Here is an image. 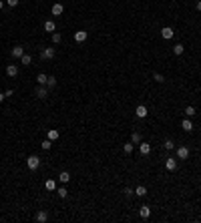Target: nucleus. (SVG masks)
I'll return each mask as SVG.
<instances>
[{
	"label": "nucleus",
	"instance_id": "f257e3e1",
	"mask_svg": "<svg viewBox=\"0 0 201 223\" xmlns=\"http://www.w3.org/2000/svg\"><path fill=\"white\" fill-rule=\"evenodd\" d=\"M26 167H28L30 171H36L38 167H40V159H38L36 155H30V157L26 159Z\"/></svg>",
	"mask_w": 201,
	"mask_h": 223
},
{
	"label": "nucleus",
	"instance_id": "f03ea898",
	"mask_svg": "<svg viewBox=\"0 0 201 223\" xmlns=\"http://www.w3.org/2000/svg\"><path fill=\"white\" fill-rule=\"evenodd\" d=\"M161 36H163L165 40H171V38L175 36V30L171 26H163V28H161Z\"/></svg>",
	"mask_w": 201,
	"mask_h": 223
},
{
	"label": "nucleus",
	"instance_id": "7ed1b4c3",
	"mask_svg": "<svg viewBox=\"0 0 201 223\" xmlns=\"http://www.w3.org/2000/svg\"><path fill=\"white\" fill-rule=\"evenodd\" d=\"M54 54H57V50H54L53 46H50V48H44V50H42V52H40V57L44 58V61H50V58H54Z\"/></svg>",
	"mask_w": 201,
	"mask_h": 223
},
{
	"label": "nucleus",
	"instance_id": "20e7f679",
	"mask_svg": "<svg viewBox=\"0 0 201 223\" xmlns=\"http://www.w3.org/2000/svg\"><path fill=\"white\" fill-rule=\"evenodd\" d=\"M135 115H137V117H139V119H145V117H147V115H149V109H147V107H145V105H139V107H137V109H135Z\"/></svg>",
	"mask_w": 201,
	"mask_h": 223
},
{
	"label": "nucleus",
	"instance_id": "39448f33",
	"mask_svg": "<svg viewBox=\"0 0 201 223\" xmlns=\"http://www.w3.org/2000/svg\"><path fill=\"white\" fill-rule=\"evenodd\" d=\"M165 169H167V171H175V169H177V159L167 157V159H165Z\"/></svg>",
	"mask_w": 201,
	"mask_h": 223
},
{
	"label": "nucleus",
	"instance_id": "423d86ee",
	"mask_svg": "<svg viewBox=\"0 0 201 223\" xmlns=\"http://www.w3.org/2000/svg\"><path fill=\"white\" fill-rule=\"evenodd\" d=\"M89 38V32H85V30H76L75 32V40L76 42H85Z\"/></svg>",
	"mask_w": 201,
	"mask_h": 223
},
{
	"label": "nucleus",
	"instance_id": "0eeeda50",
	"mask_svg": "<svg viewBox=\"0 0 201 223\" xmlns=\"http://www.w3.org/2000/svg\"><path fill=\"white\" fill-rule=\"evenodd\" d=\"M177 157H179L181 161H185L187 157H189V149H187V147H179V149H177Z\"/></svg>",
	"mask_w": 201,
	"mask_h": 223
},
{
	"label": "nucleus",
	"instance_id": "6e6552de",
	"mask_svg": "<svg viewBox=\"0 0 201 223\" xmlns=\"http://www.w3.org/2000/svg\"><path fill=\"white\" fill-rule=\"evenodd\" d=\"M46 95H48V87L40 84V87L36 89V97H38V98H46Z\"/></svg>",
	"mask_w": 201,
	"mask_h": 223
},
{
	"label": "nucleus",
	"instance_id": "1a4fd4ad",
	"mask_svg": "<svg viewBox=\"0 0 201 223\" xmlns=\"http://www.w3.org/2000/svg\"><path fill=\"white\" fill-rule=\"evenodd\" d=\"M139 215L143 217V219H149V217H151V209H149V205H143V207L139 209Z\"/></svg>",
	"mask_w": 201,
	"mask_h": 223
},
{
	"label": "nucleus",
	"instance_id": "9d476101",
	"mask_svg": "<svg viewBox=\"0 0 201 223\" xmlns=\"http://www.w3.org/2000/svg\"><path fill=\"white\" fill-rule=\"evenodd\" d=\"M44 30L50 32V34L57 30V24H54V20H46V22H44Z\"/></svg>",
	"mask_w": 201,
	"mask_h": 223
},
{
	"label": "nucleus",
	"instance_id": "9b49d317",
	"mask_svg": "<svg viewBox=\"0 0 201 223\" xmlns=\"http://www.w3.org/2000/svg\"><path fill=\"white\" fill-rule=\"evenodd\" d=\"M12 57L14 58H22L24 57V48L22 46H14V48H12Z\"/></svg>",
	"mask_w": 201,
	"mask_h": 223
},
{
	"label": "nucleus",
	"instance_id": "f8f14e48",
	"mask_svg": "<svg viewBox=\"0 0 201 223\" xmlns=\"http://www.w3.org/2000/svg\"><path fill=\"white\" fill-rule=\"evenodd\" d=\"M6 75L8 76H16L18 75V66H16V64H8L6 66Z\"/></svg>",
	"mask_w": 201,
	"mask_h": 223
},
{
	"label": "nucleus",
	"instance_id": "ddd939ff",
	"mask_svg": "<svg viewBox=\"0 0 201 223\" xmlns=\"http://www.w3.org/2000/svg\"><path fill=\"white\" fill-rule=\"evenodd\" d=\"M181 129H183V131H187V133L193 131V123H191L189 119H183V121H181Z\"/></svg>",
	"mask_w": 201,
	"mask_h": 223
},
{
	"label": "nucleus",
	"instance_id": "4468645a",
	"mask_svg": "<svg viewBox=\"0 0 201 223\" xmlns=\"http://www.w3.org/2000/svg\"><path fill=\"white\" fill-rule=\"evenodd\" d=\"M141 147H139V151H141V155H149L151 153V145L149 143H139Z\"/></svg>",
	"mask_w": 201,
	"mask_h": 223
},
{
	"label": "nucleus",
	"instance_id": "2eb2a0df",
	"mask_svg": "<svg viewBox=\"0 0 201 223\" xmlns=\"http://www.w3.org/2000/svg\"><path fill=\"white\" fill-rule=\"evenodd\" d=\"M46 137H48V139H50V141L54 143V141H57V139H58L61 135H58V131H57V129H50V131L46 133Z\"/></svg>",
	"mask_w": 201,
	"mask_h": 223
},
{
	"label": "nucleus",
	"instance_id": "dca6fc26",
	"mask_svg": "<svg viewBox=\"0 0 201 223\" xmlns=\"http://www.w3.org/2000/svg\"><path fill=\"white\" fill-rule=\"evenodd\" d=\"M62 10H65V8H62V4H58V2L53 4V14H54V16H61Z\"/></svg>",
	"mask_w": 201,
	"mask_h": 223
},
{
	"label": "nucleus",
	"instance_id": "f3484780",
	"mask_svg": "<svg viewBox=\"0 0 201 223\" xmlns=\"http://www.w3.org/2000/svg\"><path fill=\"white\" fill-rule=\"evenodd\" d=\"M135 195H137V197H145V195H147V187H145V185H139V187L135 189Z\"/></svg>",
	"mask_w": 201,
	"mask_h": 223
},
{
	"label": "nucleus",
	"instance_id": "a211bd4d",
	"mask_svg": "<svg viewBox=\"0 0 201 223\" xmlns=\"http://www.w3.org/2000/svg\"><path fill=\"white\" fill-rule=\"evenodd\" d=\"M44 187L48 191H57V181H54V179H48V181L44 183Z\"/></svg>",
	"mask_w": 201,
	"mask_h": 223
},
{
	"label": "nucleus",
	"instance_id": "6ab92c4d",
	"mask_svg": "<svg viewBox=\"0 0 201 223\" xmlns=\"http://www.w3.org/2000/svg\"><path fill=\"white\" fill-rule=\"evenodd\" d=\"M58 181H61V183H68V181H71V175H68V171H62V173L58 175Z\"/></svg>",
	"mask_w": 201,
	"mask_h": 223
},
{
	"label": "nucleus",
	"instance_id": "aec40b11",
	"mask_svg": "<svg viewBox=\"0 0 201 223\" xmlns=\"http://www.w3.org/2000/svg\"><path fill=\"white\" fill-rule=\"evenodd\" d=\"M46 219H48V215H46V211H38V213H36V221H38V223H44Z\"/></svg>",
	"mask_w": 201,
	"mask_h": 223
},
{
	"label": "nucleus",
	"instance_id": "412c9836",
	"mask_svg": "<svg viewBox=\"0 0 201 223\" xmlns=\"http://www.w3.org/2000/svg\"><path fill=\"white\" fill-rule=\"evenodd\" d=\"M123 151H125L127 155H131V153H133V141H129V143L123 145Z\"/></svg>",
	"mask_w": 201,
	"mask_h": 223
},
{
	"label": "nucleus",
	"instance_id": "4be33fe9",
	"mask_svg": "<svg viewBox=\"0 0 201 223\" xmlns=\"http://www.w3.org/2000/svg\"><path fill=\"white\" fill-rule=\"evenodd\" d=\"M183 50H185V48H183V44H175V46H173V52L177 54V57H181Z\"/></svg>",
	"mask_w": 201,
	"mask_h": 223
},
{
	"label": "nucleus",
	"instance_id": "5701e85b",
	"mask_svg": "<svg viewBox=\"0 0 201 223\" xmlns=\"http://www.w3.org/2000/svg\"><path fill=\"white\" fill-rule=\"evenodd\" d=\"M46 80H48V76H46V75H42V72L36 76V83H38V84H46Z\"/></svg>",
	"mask_w": 201,
	"mask_h": 223
},
{
	"label": "nucleus",
	"instance_id": "b1692460",
	"mask_svg": "<svg viewBox=\"0 0 201 223\" xmlns=\"http://www.w3.org/2000/svg\"><path fill=\"white\" fill-rule=\"evenodd\" d=\"M20 62H22L24 66H28V64H32V57H28V54H24V57L20 58Z\"/></svg>",
	"mask_w": 201,
	"mask_h": 223
},
{
	"label": "nucleus",
	"instance_id": "393cba45",
	"mask_svg": "<svg viewBox=\"0 0 201 223\" xmlns=\"http://www.w3.org/2000/svg\"><path fill=\"white\" fill-rule=\"evenodd\" d=\"M46 87H48V89H54V87H57V79H54V76H48V80H46Z\"/></svg>",
	"mask_w": 201,
	"mask_h": 223
},
{
	"label": "nucleus",
	"instance_id": "a878e982",
	"mask_svg": "<svg viewBox=\"0 0 201 223\" xmlns=\"http://www.w3.org/2000/svg\"><path fill=\"white\" fill-rule=\"evenodd\" d=\"M40 147H42V149H44V151H48V149H50V147H53V141H50V139H46V141H42V143H40Z\"/></svg>",
	"mask_w": 201,
	"mask_h": 223
},
{
	"label": "nucleus",
	"instance_id": "bb28decb",
	"mask_svg": "<svg viewBox=\"0 0 201 223\" xmlns=\"http://www.w3.org/2000/svg\"><path fill=\"white\" fill-rule=\"evenodd\" d=\"M57 193H58V197H62V199H66V197H68L66 187H61V189H57Z\"/></svg>",
	"mask_w": 201,
	"mask_h": 223
},
{
	"label": "nucleus",
	"instance_id": "cd10ccee",
	"mask_svg": "<svg viewBox=\"0 0 201 223\" xmlns=\"http://www.w3.org/2000/svg\"><path fill=\"white\" fill-rule=\"evenodd\" d=\"M153 79H155L157 83H165V76L161 75V72H153Z\"/></svg>",
	"mask_w": 201,
	"mask_h": 223
},
{
	"label": "nucleus",
	"instance_id": "c85d7f7f",
	"mask_svg": "<svg viewBox=\"0 0 201 223\" xmlns=\"http://www.w3.org/2000/svg\"><path fill=\"white\" fill-rule=\"evenodd\" d=\"M185 115H187V117H193V115H195V107H187V109H185Z\"/></svg>",
	"mask_w": 201,
	"mask_h": 223
},
{
	"label": "nucleus",
	"instance_id": "c756f323",
	"mask_svg": "<svg viewBox=\"0 0 201 223\" xmlns=\"http://www.w3.org/2000/svg\"><path fill=\"white\" fill-rule=\"evenodd\" d=\"M61 40H62V36H61V34H58V32H53V42H54V44H58Z\"/></svg>",
	"mask_w": 201,
	"mask_h": 223
},
{
	"label": "nucleus",
	"instance_id": "7c9ffc66",
	"mask_svg": "<svg viewBox=\"0 0 201 223\" xmlns=\"http://www.w3.org/2000/svg\"><path fill=\"white\" fill-rule=\"evenodd\" d=\"M131 141H133V143H141V133H133V135H131Z\"/></svg>",
	"mask_w": 201,
	"mask_h": 223
},
{
	"label": "nucleus",
	"instance_id": "2f4dec72",
	"mask_svg": "<svg viewBox=\"0 0 201 223\" xmlns=\"http://www.w3.org/2000/svg\"><path fill=\"white\" fill-rule=\"evenodd\" d=\"M165 149H167V151L175 149V143H173V141H165Z\"/></svg>",
	"mask_w": 201,
	"mask_h": 223
},
{
	"label": "nucleus",
	"instance_id": "473e14b6",
	"mask_svg": "<svg viewBox=\"0 0 201 223\" xmlns=\"http://www.w3.org/2000/svg\"><path fill=\"white\" fill-rule=\"evenodd\" d=\"M18 2H20V0H6V4H8V6H12V8L18 6Z\"/></svg>",
	"mask_w": 201,
	"mask_h": 223
},
{
	"label": "nucleus",
	"instance_id": "72a5a7b5",
	"mask_svg": "<svg viewBox=\"0 0 201 223\" xmlns=\"http://www.w3.org/2000/svg\"><path fill=\"white\" fill-rule=\"evenodd\" d=\"M123 193H125V197H133V189H125Z\"/></svg>",
	"mask_w": 201,
	"mask_h": 223
},
{
	"label": "nucleus",
	"instance_id": "f704fd0d",
	"mask_svg": "<svg viewBox=\"0 0 201 223\" xmlns=\"http://www.w3.org/2000/svg\"><path fill=\"white\" fill-rule=\"evenodd\" d=\"M195 6H197V10L201 12V0H197V4H195Z\"/></svg>",
	"mask_w": 201,
	"mask_h": 223
},
{
	"label": "nucleus",
	"instance_id": "c9c22d12",
	"mask_svg": "<svg viewBox=\"0 0 201 223\" xmlns=\"http://www.w3.org/2000/svg\"><path fill=\"white\" fill-rule=\"evenodd\" d=\"M4 101V93H0V102H2Z\"/></svg>",
	"mask_w": 201,
	"mask_h": 223
},
{
	"label": "nucleus",
	"instance_id": "e433bc0d",
	"mask_svg": "<svg viewBox=\"0 0 201 223\" xmlns=\"http://www.w3.org/2000/svg\"><path fill=\"white\" fill-rule=\"evenodd\" d=\"M2 8H4V2H2V0H0V10H2Z\"/></svg>",
	"mask_w": 201,
	"mask_h": 223
}]
</instances>
